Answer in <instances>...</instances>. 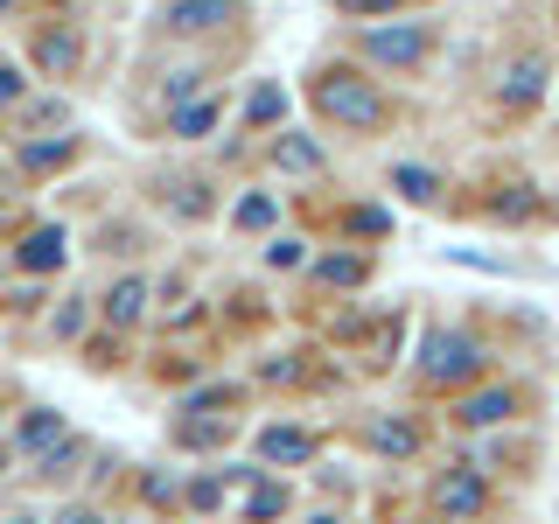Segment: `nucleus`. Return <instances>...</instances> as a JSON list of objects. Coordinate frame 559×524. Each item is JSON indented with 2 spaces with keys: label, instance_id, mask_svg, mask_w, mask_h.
Instances as JSON below:
<instances>
[{
  "label": "nucleus",
  "instance_id": "obj_19",
  "mask_svg": "<svg viewBox=\"0 0 559 524\" xmlns=\"http://www.w3.org/2000/svg\"><path fill=\"white\" fill-rule=\"evenodd\" d=\"M280 112H287V98H280V84H266V92H252V127H273Z\"/></svg>",
  "mask_w": 559,
  "mask_h": 524
},
{
  "label": "nucleus",
  "instance_id": "obj_17",
  "mask_svg": "<svg viewBox=\"0 0 559 524\" xmlns=\"http://www.w3.org/2000/svg\"><path fill=\"white\" fill-rule=\"evenodd\" d=\"M70 162V140H28L22 147V168H63Z\"/></svg>",
  "mask_w": 559,
  "mask_h": 524
},
{
  "label": "nucleus",
  "instance_id": "obj_28",
  "mask_svg": "<svg viewBox=\"0 0 559 524\" xmlns=\"http://www.w3.org/2000/svg\"><path fill=\"white\" fill-rule=\"evenodd\" d=\"M8 98H22V78H14V70L0 63V105H8Z\"/></svg>",
  "mask_w": 559,
  "mask_h": 524
},
{
  "label": "nucleus",
  "instance_id": "obj_29",
  "mask_svg": "<svg viewBox=\"0 0 559 524\" xmlns=\"http://www.w3.org/2000/svg\"><path fill=\"white\" fill-rule=\"evenodd\" d=\"M57 524H98V517H92V511H63Z\"/></svg>",
  "mask_w": 559,
  "mask_h": 524
},
{
  "label": "nucleus",
  "instance_id": "obj_3",
  "mask_svg": "<svg viewBox=\"0 0 559 524\" xmlns=\"http://www.w3.org/2000/svg\"><path fill=\"white\" fill-rule=\"evenodd\" d=\"M364 57H378V63H392V70H406L427 57V28L419 22H392V28H364Z\"/></svg>",
  "mask_w": 559,
  "mask_h": 524
},
{
  "label": "nucleus",
  "instance_id": "obj_11",
  "mask_svg": "<svg viewBox=\"0 0 559 524\" xmlns=\"http://www.w3.org/2000/svg\"><path fill=\"white\" fill-rule=\"evenodd\" d=\"M35 63L49 70V78H70L78 70V35H63V28H49L43 43H35Z\"/></svg>",
  "mask_w": 559,
  "mask_h": 524
},
{
  "label": "nucleus",
  "instance_id": "obj_13",
  "mask_svg": "<svg viewBox=\"0 0 559 524\" xmlns=\"http://www.w3.org/2000/svg\"><path fill=\"white\" fill-rule=\"evenodd\" d=\"M105 314H112L119 329H127V322H140V314H147V279H119V287L105 294Z\"/></svg>",
  "mask_w": 559,
  "mask_h": 524
},
{
  "label": "nucleus",
  "instance_id": "obj_9",
  "mask_svg": "<svg viewBox=\"0 0 559 524\" xmlns=\"http://www.w3.org/2000/svg\"><path fill=\"white\" fill-rule=\"evenodd\" d=\"M538 98H546V63H538V57L511 63V78H503V105H538Z\"/></svg>",
  "mask_w": 559,
  "mask_h": 524
},
{
  "label": "nucleus",
  "instance_id": "obj_5",
  "mask_svg": "<svg viewBox=\"0 0 559 524\" xmlns=\"http://www.w3.org/2000/svg\"><path fill=\"white\" fill-rule=\"evenodd\" d=\"M14 448H22L28 462H49V454H63V419H57V413H28L22 433H14Z\"/></svg>",
  "mask_w": 559,
  "mask_h": 524
},
{
  "label": "nucleus",
  "instance_id": "obj_26",
  "mask_svg": "<svg viewBox=\"0 0 559 524\" xmlns=\"http://www.w3.org/2000/svg\"><path fill=\"white\" fill-rule=\"evenodd\" d=\"M497 217H532V196H497Z\"/></svg>",
  "mask_w": 559,
  "mask_h": 524
},
{
  "label": "nucleus",
  "instance_id": "obj_16",
  "mask_svg": "<svg viewBox=\"0 0 559 524\" xmlns=\"http://www.w3.org/2000/svg\"><path fill=\"white\" fill-rule=\"evenodd\" d=\"M392 182L406 189L413 203H433V196H441V175H433V168H392Z\"/></svg>",
  "mask_w": 559,
  "mask_h": 524
},
{
  "label": "nucleus",
  "instance_id": "obj_20",
  "mask_svg": "<svg viewBox=\"0 0 559 524\" xmlns=\"http://www.w3.org/2000/svg\"><path fill=\"white\" fill-rule=\"evenodd\" d=\"M231 398H238V384H210V392L182 398V413H217V406H231Z\"/></svg>",
  "mask_w": 559,
  "mask_h": 524
},
{
  "label": "nucleus",
  "instance_id": "obj_24",
  "mask_svg": "<svg viewBox=\"0 0 559 524\" xmlns=\"http://www.w3.org/2000/svg\"><path fill=\"white\" fill-rule=\"evenodd\" d=\"M308 259V245L301 238H280V245H266V266H301Z\"/></svg>",
  "mask_w": 559,
  "mask_h": 524
},
{
  "label": "nucleus",
  "instance_id": "obj_30",
  "mask_svg": "<svg viewBox=\"0 0 559 524\" xmlns=\"http://www.w3.org/2000/svg\"><path fill=\"white\" fill-rule=\"evenodd\" d=\"M314 524H343V517H314Z\"/></svg>",
  "mask_w": 559,
  "mask_h": 524
},
{
  "label": "nucleus",
  "instance_id": "obj_14",
  "mask_svg": "<svg viewBox=\"0 0 559 524\" xmlns=\"http://www.w3.org/2000/svg\"><path fill=\"white\" fill-rule=\"evenodd\" d=\"M217 112H224L217 98H189V105H175V133H182V140H203L210 127H217Z\"/></svg>",
  "mask_w": 559,
  "mask_h": 524
},
{
  "label": "nucleus",
  "instance_id": "obj_2",
  "mask_svg": "<svg viewBox=\"0 0 559 524\" xmlns=\"http://www.w3.org/2000/svg\"><path fill=\"white\" fill-rule=\"evenodd\" d=\"M419 371H427L433 384H448V378H476L483 371V349L476 336H454V329H433L427 349H419Z\"/></svg>",
  "mask_w": 559,
  "mask_h": 524
},
{
  "label": "nucleus",
  "instance_id": "obj_25",
  "mask_svg": "<svg viewBox=\"0 0 559 524\" xmlns=\"http://www.w3.org/2000/svg\"><path fill=\"white\" fill-rule=\"evenodd\" d=\"M84 329V301H70V308H57V336H78Z\"/></svg>",
  "mask_w": 559,
  "mask_h": 524
},
{
  "label": "nucleus",
  "instance_id": "obj_10",
  "mask_svg": "<svg viewBox=\"0 0 559 524\" xmlns=\"http://www.w3.org/2000/svg\"><path fill=\"white\" fill-rule=\"evenodd\" d=\"M259 454H266V462H308L314 441L301 427H266V433H259Z\"/></svg>",
  "mask_w": 559,
  "mask_h": 524
},
{
  "label": "nucleus",
  "instance_id": "obj_1",
  "mask_svg": "<svg viewBox=\"0 0 559 524\" xmlns=\"http://www.w3.org/2000/svg\"><path fill=\"white\" fill-rule=\"evenodd\" d=\"M314 105H322L336 127H357V133H371L384 127V98L371 92L364 78H343V70H329V78H314Z\"/></svg>",
  "mask_w": 559,
  "mask_h": 524
},
{
  "label": "nucleus",
  "instance_id": "obj_4",
  "mask_svg": "<svg viewBox=\"0 0 559 524\" xmlns=\"http://www.w3.org/2000/svg\"><path fill=\"white\" fill-rule=\"evenodd\" d=\"M433 511L454 517V524L476 517L483 511V476H468V468H462V476H441V483H433Z\"/></svg>",
  "mask_w": 559,
  "mask_h": 524
},
{
  "label": "nucleus",
  "instance_id": "obj_8",
  "mask_svg": "<svg viewBox=\"0 0 559 524\" xmlns=\"http://www.w3.org/2000/svg\"><path fill=\"white\" fill-rule=\"evenodd\" d=\"M217 22H238L231 0H175L168 8V28H217Z\"/></svg>",
  "mask_w": 559,
  "mask_h": 524
},
{
  "label": "nucleus",
  "instance_id": "obj_15",
  "mask_svg": "<svg viewBox=\"0 0 559 524\" xmlns=\"http://www.w3.org/2000/svg\"><path fill=\"white\" fill-rule=\"evenodd\" d=\"M371 448H378V454H399V462H406V454L419 448V433L406 427V419H371Z\"/></svg>",
  "mask_w": 559,
  "mask_h": 524
},
{
  "label": "nucleus",
  "instance_id": "obj_31",
  "mask_svg": "<svg viewBox=\"0 0 559 524\" xmlns=\"http://www.w3.org/2000/svg\"><path fill=\"white\" fill-rule=\"evenodd\" d=\"M8 8H14V0H0V14H8Z\"/></svg>",
  "mask_w": 559,
  "mask_h": 524
},
{
  "label": "nucleus",
  "instance_id": "obj_6",
  "mask_svg": "<svg viewBox=\"0 0 559 524\" xmlns=\"http://www.w3.org/2000/svg\"><path fill=\"white\" fill-rule=\"evenodd\" d=\"M518 413V392H503V384H489V392H476V398H462V427H503V419Z\"/></svg>",
  "mask_w": 559,
  "mask_h": 524
},
{
  "label": "nucleus",
  "instance_id": "obj_32",
  "mask_svg": "<svg viewBox=\"0 0 559 524\" xmlns=\"http://www.w3.org/2000/svg\"><path fill=\"white\" fill-rule=\"evenodd\" d=\"M14 524H28V517H14Z\"/></svg>",
  "mask_w": 559,
  "mask_h": 524
},
{
  "label": "nucleus",
  "instance_id": "obj_7",
  "mask_svg": "<svg viewBox=\"0 0 559 524\" xmlns=\"http://www.w3.org/2000/svg\"><path fill=\"white\" fill-rule=\"evenodd\" d=\"M63 259H70V238L57 231V224H43V231L22 245V266H28V273H57Z\"/></svg>",
  "mask_w": 559,
  "mask_h": 524
},
{
  "label": "nucleus",
  "instance_id": "obj_22",
  "mask_svg": "<svg viewBox=\"0 0 559 524\" xmlns=\"http://www.w3.org/2000/svg\"><path fill=\"white\" fill-rule=\"evenodd\" d=\"M384 224H392V217H384V210H371V203L349 210V231H357V238H384Z\"/></svg>",
  "mask_w": 559,
  "mask_h": 524
},
{
  "label": "nucleus",
  "instance_id": "obj_12",
  "mask_svg": "<svg viewBox=\"0 0 559 524\" xmlns=\"http://www.w3.org/2000/svg\"><path fill=\"white\" fill-rule=\"evenodd\" d=\"M273 168H287V175H322V147L314 140H301V133H287L273 147Z\"/></svg>",
  "mask_w": 559,
  "mask_h": 524
},
{
  "label": "nucleus",
  "instance_id": "obj_18",
  "mask_svg": "<svg viewBox=\"0 0 559 524\" xmlns=\"http://www.w3.org/2000/svg\"><path fill=\"white\" fill-rule=\"evenodd\" d=\"M322 279H329V287H357V279H364V259H349V252L322 259Z\"/></svg>",
  "mask_w": 559,
  "mask_h": 524
},
{
  "label": "nucleus",
  "instance_id": "obj_23",
  "mask_svg": "<svg viewBox=\"0 0 559 524\" xmlns=\"http://www.w3.org/2000/svg\"><path fill=\"white\" fill-rule=\"evenodd\" d=\"M238 224H245V231H266V224H273V203L266 196H245L238 203Z\"/></svg>",
  "mask_w": 559,
  "mask_h": 524
},
{
  "label": "nucleus",
  "instance_id": "obj_21",
  "mask_svg": "<svg viewBox=\"0 0 559 524\" xmlns=\"http://www.w3.org/2000/svg\"><path fill=\"white\" fill-rule=\"evenodd\" d=\"M280 511H287V489H259V497L245 503V517H259V524H266V517H280Z\"/></svg>",
  "mask_w": 559,
  "mask_h": 524
},
{
  "label": "nucleus",
  "instance_id": "obj_27",
  "mask_svg": "<svg viewBox=\"0 0 559 524\" xmlns=\"http://www.w3.org/2000/svg\"><path fill=\"white\" fill-rule=\"evenodd\" d=\"M384 8H406V0H349V14H384Z\"/></svg>",
  "mask_w": 559,
  "mask_h": 524
}]
</instances>
